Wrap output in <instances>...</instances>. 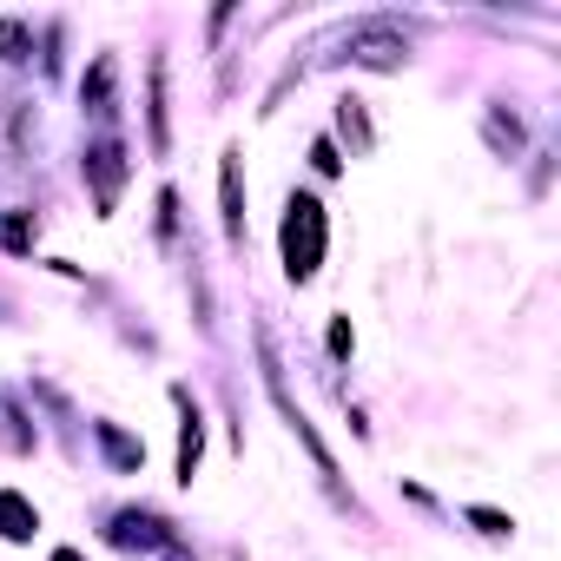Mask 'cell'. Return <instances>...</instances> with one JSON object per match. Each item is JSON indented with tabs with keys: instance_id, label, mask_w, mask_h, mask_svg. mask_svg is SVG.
Here are the masks:
<instances>
[{
	"instance_id": "cell-10",
	"label": "cell",
	"mask_w": 561,
	"mask_h": 561,
	"mask_svg": "<svg viewBox=\"0 0 561 561\" xmlns=\"http://www.w3.org/2000/svg\"><path fill=\"white\" fill-rule=\"evenodd\" d=\"M0 244H8V251H27V244H34V225H27V218H8V225H0Z\"/></svg>"
},
{
	"instance_id": "cell-5",
	"label": "cell",
	"mask_w": 561,
	"mask_h": 561,
	"mask_svg": "<svg viewBox=\"0 0 561 561\" xmlns=\"http://www.w3.org/2000/svg\"><path fill=\"white\" fill-rule=\"evenodd\" d=\"M172 397H179V410H185V430H179V482H192L198 449H205V430H198V410L185 403V390H172Z\"/></svg>"
},
{
	"instance_id": "cell-12",
	"label": "cell",
	"mask_w": 561,
	"mask_h": 561,
	"mask_svg": "<svg viewBox=\"0 0 561 561\" xmlns=\"http://www.w3.org/2000/svg\"><path fill=\"white\" fill-rule=\"evenodd\" d=\"M311 159H318V172H337V165H344V159H337V146H331V139H318V146H311Z\"/></svg>"
},
{
	"instance_id": "cell-8",
	"label": "cell",
	"mask_w": 561,
	"mask_h": 561,
	"mask_svg": "<svg viewBox=\"0 0 561 561\" xmlns=\"http://www.w3.org/2000/svg\"><path fill=\"white\" fill-rule=\"evenodd\" d=\"M100 443L113 449V462H119V469H139V462H146V449H139V443H126L113 423H100Z\"/></svg>"
},
{
	"instance_id": "cell-15",
	"label": "cell",
	"mask_w": 561,
	"mask_h": 561,
	"mask_svg": "<svg viewBox=\"0 0 561 561\" xmlns=\"http://www.w3.org/2000/svg\"><path fill=\"white\" fill-rule=\"evenodd\" d=\"M54 561H87V554H80V548H60V554H54Z\"/></svg>"
},
{
	"instance_id": "cell-2",
	"label": "cell",
	"mask_w": 561,
	"mask_h": 561,
	"mask_svg": "<svg viewBox=\"0 0 561 561\" xmlns=\"http://www.w3.org/2000/svg\"><path fill=\"white\" fill-rule=\"evenodd\" d=\"M344 60H351V67L397 73V67L410 60V41H403L397 27H383V21H364V27H351V34H344Z\"/></svg>"
},
{
	"instance_id": "cell-7",
	"label": "cell",
	"mask_w": 561,
	"mask_h": 561,
	"mask_svg": "<svg viewBox=\"0 0 561 561\" xmlns=\"http://www.w3.org/2000/svg\"><path fill=\"white\" fill-rule=\"evenodd\" d=\"M87 106H93L100 119L113 113V60H100V67H93V80H87Z\"/></svg>"
},
{
	"instance_id": "cell-9",
	"label": "cell",
	"mask_w": 561,
	"mask_h": 561,
	"mask_svg": "<svg viewBox=\"0 0 561 561\" xmlns=\"http://www.w3.org/2000/svg\"><path fill=\"white\" fill-rule=\"evenodd\" d=\"M0 54H8V60H27V27H21V21H0Z\"/></svg>"
},
{
	"instance_id": "cell-1",
	"label": "cell",
	"mask_w": 561,
	"mask_h": 561,
	"mask_svg": "<svg viewBox=\"0 0 561 561\" xmlns=\"http://www.w3.org/2000/svg\"><path fill=\"white\" fill-rule=\"evenodd\" d=\"M318 264H324V205L291 198L285 205V271H291V285L318 277Z\"/></svg>"
},
{
	"instance_id": "cell-14",
	"label": "cell",
	"mask_w": 561,
	"mask_h": 561,
	"mask_svg": "<svg viewBox=\"0 0 561 561\" xmlns=\"http://www.w3.org/2000/svg\"><path fill=\"white\" fill-rule=\"evenodd\" d=\"M351 344H357V337H351V324L337 318V324H331V351H337V357H351Z\"/></svg>"
},
{
	"instance_id": "cell-13",
	"label": "cell",
	"mask_w": 561,
	"mask_h": 561,
	"mask_svg": "<svg viewBox=\"0 0 561 561\" xmlns=\"http://www.w3.org/2000/svg\"><path fill=\"white\" fill-rule=\"evenodd\" d=\"M469 522H476V528H482V535H508V522H502V515H495V508H476V515H469Z\"/></svg>"
},
{
	"instance_id": "cell-4",
	"label": "cell",
	"mask_w": 561,
	"mask_h": 561,
	"mask_svg": "<svg viewBox=\"0 0 561 561\" xmlns=\"http://www.w3.org/2000/svg\"><path fill=\"white\" fill-rule=\"evenodd\" d=\"M218 198H225V238H231V244H244V185H238V152H225Z\"/></svg>"
},
{
	"instance_id": "cell-6",
	"label": "cell",
	"mask_w": 561,
	"mask_h": 561,
	"mask_svg": "<svg viewBox=\"0 0 561 561\" xmlns=\"http://www.w3.org/2000/svg\"><path fill=\"white\" fill-rule=\"evenodd\" d=\"M0 535H8V541H27V535H34V508H27V495H0Z\"/></svg>"
},
{
	"instance_id": "cell-3",
	"label": "cell",
	"mask_w": 561,
	"mask_h": 561,
	"mask_svg": "<svg viewBox=\"0 0 561 561\" xmlns=\"http://www.w3.org/2000/svg\"><path fill=\"white\" fill-rule=\"evenodd\" d=\"M87 179H93L100 211H113V205H119V185H126V152H119V146H93V152H87Z\"/></svg>"
},
{
	"instance_id": "cell-11",
	"label": "cell",
	"mask_w": 561,
	"mask_h": 561,
	"mask_svg": "<svg viewBox=\"0 0 561 561\" xmlns=\"http://www.w3.org/2000/svg\"><path fill=\"white\" fill-rule=\"evenodd\" d=\"M337 119H344V133H357V146L370 139V126H364V113H357V100H344V113H337Z\"/></svg>"
}]
</instances>
